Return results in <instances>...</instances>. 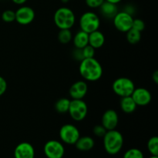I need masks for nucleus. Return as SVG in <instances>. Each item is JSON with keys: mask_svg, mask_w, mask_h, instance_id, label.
I'll list each match as a JSON object with an SVG mask.
<instances>
[{"mask_svg": "<svg viewBox=\"0 0 158 158\" xmlns=\"http://www.w3.org/2000/svg\"><path fill=\"white\" fill-rule=\"evenodd\" d=\"M79 71L81 77L89 82H96L103 76V67L95 58L83 59L80 63Z\"/></svg>", "mask_w": 158, "mask_h": 158, "instance_id": "f257e3e1", "label": "nucleus"}, {"mask_svg": "<svg viewBox=\"0 0 158 158\" xmlns=\"http://www.w3.org/2000/svg\"><path fill=\"white\" fill-rule=\"evenodd\" d=\"M103 147L107 154L115 155L121 151L123 145V137L116 129L107 131L103 136Z\"/></svg>", "mask_w": 158, "mask_h": 158, "instance_id": "f03ea898", "label": "nucleus"}, {"mask_svg": "<svg viewBox=\"0 0 158 158\" xmlns=\"http://www.w3.org/2000/svg\"><path fill=\"white\" fill-rule=\"evenodd\" d=\"M54 23L60 29H70L76 23V16L73 11L68 7H60L53 15Z\"/></svg>", "mask_w": 158, "mask_h": 158, "instance_id": "7ed1b4c3", "label": "nucleus"}, {"mask_svg": "<svg viewBox=\"0 0 158 158\" xmlns=\"http://www.w3.org/2000/svg\"><path fill=\"white\" fill-rule=\"evenodd\" d=\"M135 88L134 81L127 77H120L116 79L112 84L113 91L120 97L131 96Z\"/></svg>", "mask_w": 158, "mask_h": 158, "instance_id": "20e7f679", "label": "nucleus"}, {"mask_svg": "<svg viewBox=\"0 0 158 158\" xmlns=\"http://www.w3.org/2000/svg\"><path fill=\"white\" fill-rule=\"evenodd\" d=\"M80 27L83 32L87 33L98 30L100 26V19L97 13L94 12H86L80 18Z\"/></svg>", "mask_w": 158, "mask_h": 158, "instance_id": "39448f33", "label": "nucleus"}, {"mask_svg": "<svg viewBox=\"0 0 158 158\" xmlns=\"http://www.w3.org/2000/svg\"><path fill=\"white\" fill-rule=\"evenodd\" d=\"M71 118L75 121H82L86 118L88 113V106L83 100H72L68 110Z\"/></svg>", "mask_w": 158, "mask_h": 158, "instance_id": "423d86ee", "label": "nucleus"}, {"mask_svg": "<svg viewBox=\"0 0 158 158\" xmlns=\"http://www.w3.org/2000/svg\"><path fill=\"white\" fill-rule=\"evenodd\" d=\"M59 134L62 142L69 145L75 144L80 137V133L78 128L71 123H66L62 126Z\"/></svg>", "mask_w": 158, "mask_h": 158, "instance_id": "0eeeda50", "label": "nucleus"}, {"mask_svg": "<svg viewBox=\"0 0 158 158\" xmlns=\"http://www.w3.org/2000/svg\"><path fill=\"white\" fill-rule=\"evenodd\" d=\"M43 152L47 158H63L65 154V148L59 140H50L45 143Z\"/></svg>", "mask_w": 158, "mask_h": 158, "instance_id": "6e6552de", "label": "nucleus"}, {"mask_svg": "<svg viewBox=\"0 0 158 158\" xmlns=\"http://www.w3.org/2000/svg\"><path fill=\"white\" fill-rule=\"evenodd\" d=\"M116 29L121 32H127L132 28L134 16L124 11L118 12L113 19Z\"/></svg>", "mask_w": 158, "mask_h": 158, "instance_id": "1a4fd4ad", "label": "nucleus"}, {"mask_svg": "<svg viewBox=\"0 0 158 158\" xmlns=\"http://www.w3.org/2000/svg\"><path fill=\"white\" fill-rule=\"evenodd\" d=\"M15 21L22 26H27L32 23L35 19V11L30 6H22L16 11H15Z\"/></svg>", "mask_w": 158, "mask_h": 158, "instance_id": "9d476101", "label": "nucleus"}, {"mask_svg": "<svg viewBox=\"0 0 158 158\" xmlns=\"http://www.w3.org/2000/svg\"><path fill=\"white\" fill-rule=\"evenodd\" d=\"M131 97L134 100L137 106H145L151 103L152 96L148 89L143 87L135 88L131 94Z\"/></svg>", "mask_w": 158, "mask_h": 158, "instance_id": "9b49d317", "label": "nucleus"}, {"mask_svg": "<svg viewBox=\"0 0 158 158\" xmlns=\"http://www.w3.org/2000/svg\"><path fill=\"white\" fill-rule=\"evenodd\" d=\"M118 123L119 116L117 111L113 109H109L103 113L101 119V125L106 131L116 129Z\"/></svg>", "mask_w": 158, "mask_h": 158, "instance_id": "f8f14e48", "label": "nucleus"}, {"mask_svg": "<svg viewBox=\"0 0 158 158\" xmlns=\"http://www.w3.org/2000/svg\"><path fill=\"white\" fill-rule=\"evenodd\" d=\"M87 92V83L84 80H79L70 86L69 94L72 100H83Z\"/></svg>", "mask_w": 158, "mask_h": 158, "instance_id": "ddd939ff", "label": "nucleus"}, {"mask_svg": "<svg viewBox=\"0 0 158 158\" xmlns=\"http://www.w3.org/2000/svg\"><path fill=\"white\" fill-rule=\"evenodd\" d=\"M15 158H35V149L31 143L22 142L14 150Z\"/></svg>", "mask_w": 158, "mask_h": 158, "instance_id": "4468645a", "label": "nucleus"}, {"mask_svg": "<svg viewBox=\"0 0 158 158\" xmlns=\"http://www.w3.org/2000/svg\"><path fill=\"white\" fill-rule=\"evenodd\" d=\"M99 9H100L101 15L104 18L110 19H113L118 12V8H117V5L106 1L103 2V3Z\"/></svg>", "mask_w": 158, "mask_h": 158, "instance_id": "2eb2a0df", "label": "nucleus"}, {"mask_svg": "<svg viewBox=\"0 0 158 158\" xmlns=\"http://www.w3.org/2000/svg\"><path fill=\"white\" fill-rule=\"evenodd\" d=\"M105 36L100 30H96L89 33V43L88 44L94 49H100L104 45Z\"/></svg>", "mask_w": 158, "mask_h": 158, "instance_id": "dca6fc26", "label": "nucleus"}, {"mask_svg": "<svg viewBox=\"0 0 158 158\" xmlns=\"http://www.w3.org/2000/svg\"><path fill=\"white\" fill-rule=\"evenodd\" d=\"M74 145L78 151H89L94 148L95 141L92 137L89 136H84V137H80Z\"/></svg>", "mask_w": 158, "mask_h": 158, "instance_id": "f3484780", "label": "nucleus"}, {"mask_svg": "<svg viewBox=\"0 0 158 158\" xmlns=\"http://www.w3.org/2000/svg\"><path fill=\"white\" fill-rule=\"evenodd\" d=\"M73 42L75 48L83 49L89 43V33L80 30L73 36Z\"/></svg>", "mask_w": 158, "mask_h": 158, "instance_id": "a211bd4d", "label": "nucleus"}, {"mask_svg": "<svg viewBox=\"0 0 158 158\" xmlns=\"http://www.w3.org/2000/svg\"><path fill=\"white\" fill-rule=\"evenodd\" d=\"M120 106L122 111L124 112L125 114H132L136 110L137 106L131 96L121 97Z\"/></svg>", "mask_w": 158, "mask_h": 158, "instance_id": "6ab92c4d", "label": "nucleus"}, {"mask_svg": "<svg viewBox=\"0 0 158 158\" xmlns=\"http://www.w3.org/2000/svg\"><path fill=\"white\" fill-rule=\"evenodd\" d=\"M69 103L70 100L68 98H60L55 103V110L59 114H66L68 113L69 107Z\"/></svg>", "mask_w": 158, "mask_h": 158, "instance_id": "aec40b11", "label": "nucleus"}, {"mask_svg": "<svg viewBox=\"0 0 158 158\" xmlns=\"http://www.w3.org/2000/svg\"><path fill=\"white\" fill-rule=\"evenodd\" d=\"M58 40L62 44H68L73 40V33L70 29H60L58 33Z\"/></svg>", "mask_w": 158, "mask_h": 158, "instance_id": "412c9836", "label": "nucleus"}, {"mask_svg": "<svg viewBox=\"0 0 158 158\" xmlns=\"http://www.w3.org/2000/svg\"><path fill=\"white\" fill-rule=\"evenodd\" d=\"M126 33L127 40L131 44H137L141 40V32L137 30H135V29H132V28L130 30H128Z\"/></svg>", "mask_w": 158, "mask_h": 158, "instance_id": "4be33fe9", "label": "nucleus"}, {"mask_svg": "<svg viewBox=\"0 0 158 158\" xmlns=\"http://www.w3.org/2000/svg\"><path fill=\"white\" fill-rule=\"evenodd\" d=\"M148 149L152 156H158V137H151L148 142Z\"/></svg>", "mask_w": 158, "mask_h": 158, "instance_id": "5701e85b", "label": "nucleus"}, {"mask_svg": "<svg viewBox=\"0 0 158 158\" xmlns=\"http://www.w3.org/2000/svg\"><path fill=\"white\" fill-rule=\"evenodd\" d=\"M123 158H144L143 154L137 148H131L125 152Z\"/></svg>", "mask_w": 158, "mask_h": 158, "instance_id": "b1692460", "label": "nucleus"}, {"mask_svg": "<svg viewBox=\"0 0 158 158\" xmlns=\"http://www.w3.org/2000/svg\"><path fill=\"white\" fill-rule=\"evenodd\" d=\"M2 19L6 23H12L15 20V11L7 9L2 13Z\"/></svg>", "mask_w": 158, "mask_h": 158, "instance_id": "393cba45", "label": "nucleus"}, {"mask_svg": "<svg viewBox=\"0 0 158 158\" xmlns=\"http://www.w3.org/2000/svg\"><path fill=\"white\" fill-rule=\"evenodd\" d=\"M95 51L96 49L89 44L86 45L85 47L82 49V52H83V58L88 59V58H94L95 56Z\"/></svg>", "mask_w": 158, "mask_h": 158, "instance_id": "a878e982", "label": "nucleus"}, {"mask_svg": "<svg viewBox=\"0 0 158 158\" xmlns=\"http://www.w3.org/2000/svg\"><path fill=\"white\" fill-rule=\"evenodd\" d=\"M132 29L139 32H143L145 29V23L140 19H134L132 24Z\"/></svg>", "mask_w": 158, "mask_h": 158, "instance_id": "bb28decb", "label": "nucleus"}, {"mask_svg": "<svg viewBox=\"0 0 158 158\" xmlns=\"http://www.w3.org/2000/svg\"><path fill=\"white\" fill-rule=\"evenodd\" d=\"M106 131H107L101 124L96 125L94 127V130H93V132H94V135L98 137H103V136L105 135Z\"/></svg>", "mask_w": 158, "mask_h": 158, "instance_id": "cd10ccee", "label": "nucleus"}, {"mask_svg": "<svg viewBox=\"0 0 158 158\" xmlns=\"http://www.w3.org/2000/svg\"><path fill=\"white\" fill-rule=\"evenodd\" d=\"M105 0H85L86 6L91 9H99Z\"/></svg>", "mask_w": 158, "mask_h": 158, "instance_id": "c85d7f7f", "label": "nucleus"}, {"mask_svg": "<svg viewBox=\"0 0 158 158\" xmlns=\"http://www.w3.org/2000/svg\"><path fill=\"white\" fill-rule=\"evenodd\" d=\"M73 56L77 61L81 62L83 60V52H82V49H78V48H75V49L73 52Z\"/></svg>", "mask_w": 158, "mask_h": 158, "instance_id": "c756f323", "label": "nucleus"}, {"mask_svg": "<svg viewBox=\"0 0 158 158\" xmlns=\"http://www.w3.org/2000/svg\"><path fill=\"white\" fill-rule=\"evenodd\" d=\"M6 89H7V82L2 77L0 76V97H2L6 93Z\"/></svg>", "mask_w": 158, "mask_h": 158, "instance_id": "7c9ffc66", "label": "nucleus"}, {"mask_svg": "<svg viewBox=\"0 0 158 158\" xmlns=\"http://www.w3.org/2000/svg\"><path fill=\"white\" fill-rule=\"evenodd\" d=\"M123 11H124V12H126L127 13L130 14V15L133 16V15L135 14L136 9H135V7H134V6H132V5H127V6L124 7V9H123Z\"/></svg>", "mask_w": 158, "mask_h": 158, "instance_id": "2f4dec72", "label": "nucleus"}, {"mask_svg": "<svg viewBox=\"0 0 158 158\" xmlns=\"http://www.w3.org/2000/svg\"><path fill=\"white\" fill-rule=\"evenodd\" d=\"M152 80L154 82V83L157 84L158 83V71L155 70L152 74Z\"/></svg>", "mask_w": 158, "mask_h": 158, "instance_id": "473e14b6", "label": "nucleus"}, {"mask_svg": "<svg viewBox=\"0 0 158 158\" xmlns=\"http://www.w3.org/2000/svg\"><path fill=\"white\" fill-rule=\"evenodd\" d=\"M27 1L28 0H12V2L13 3H15L16 5H20V6L25 4Z\"/></svg>", "mask_w": 158, "mask_h": 158, "instance_id": "72a5a7b5", "label": "nucleus"}, {"mask_svg": "<svg viewBox=\"0 0 158 158\" xmlns=\"http://www.w3.org/2000/svg\"><path fill=\"white\" fill-rule=\"evenodd\" d=\"M105 1H106V2H109L114 3V4H116V5H117V4H118V3H120V2L122 1V0H105Z\"/></svg>", "mask_w": 158, "mask_h": 158, "instance_id": "f704fd0d", "label": "nucleus"}, {"mask_svg": "<svg viewBox=\"0 0 158 158\" xmlns=\"http://www.w3.org/2000/svg\"><path fill=\"white\" fill-rule=\"evenodd\" d=\"M60 1H61L63 3H64V4H66V3L69 2V0H60Z\"/></svg>", "mask_w": 158, "mask_h": 158, "instance_id": "c9c22d12", "label": "nucleus"}, {"mask_svg": "<svg viewBox=\"0 0 158 158\" xmlns=\"http://www.w3.org/2000/svg\"><path fill=\"white\" fill-rule=\"evenodd\" d=\"M149 158H158V156H151V157Z\"/></svg>", "mask_w": 158, "mask_h": 158, "instance_id": "e433bc0d", "label": "nucleus"}]
</instances>
